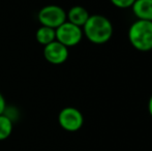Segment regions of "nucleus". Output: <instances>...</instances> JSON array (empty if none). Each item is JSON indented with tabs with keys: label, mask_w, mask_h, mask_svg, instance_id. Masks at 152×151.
<instances>
[{
	"label": "nucleus",
	"mask_w": 152,
	"mask_h": 151,
	"mask_svg": "<svg viewBox=\"0 0 152 151\" xmlns=\"http://www.w3.org/2000/svg\"><path fill=\"white\" fill-rule=\"evenodd\" d=\"M83 34H85L92 44H106L113 35V25L107 17L92 15L83 26Z\"/></svg>",
	"instance_id": "obj_1"
},
{
	"label": "nucleus",
	"mask_w": 152,
	"mask_h": 151,
	"mask_svg": "<svg viewBox=\"0 0 152 151\" xmlns=\"http://www.w3.org/2000/svg\"><path fill=\"white\" fill-rule=\"evenodd\" d=\"M128 39L136 50L149 52L152 50V22L137 20L128 29Z\"/></svg>",
	"instance_id": "obj_2"
},
{
	"label": "nucleus",
	"mask_w": 152,
	"mask_h": 151,
	"mask_svg": "<svg viewBox=\"0 0 152 151\" xmlns=\"http://www.w3.org/2000/svg\"><path fill=\"white\" fill-rule=\"evenodd\" d=\"M38 21L42 26L56 29L67 21L66 12L59 5H47L38 12Z\"/></svg>",
	"instance_id": "obj_3"
},
{
	"label": "nucleus",
	"mask_w": 152,
	"mask_h": 151,
	"mask_svg": "<svg viewBox=\"0 0 152 151\" xmlns=\"http://www.w3.org/2000/svg\"><path fill=\"white\" fill-rule=\"evenodd\" d=\"M56 40L65 47L77 46L83 38V30L81 27L72 24L68 21L55 29Z\"/></svg>",
	"instance_id": "obj_4"
},
{
	"label": "nucleus",
	"mask_w": 152,
	"mask_h": 151,
	"mask_svg": "<svg viewBox=\"0 0 152 151\" xmlns=\"http://www.w3.org/2000/svg\"><path fill=\"white\" fill-rule=\"evenodd\" d=\"M58 122L64 131H77L83 126L84 117L78 109L66 107L62 109L58 115Z\"/></svg>",
	"instance_id": "obj_5"
},
{
	"label": "nucleus",
	"mask_w": 152,
	"mask_h": 151,
	"mask_svg": "<svg viewBox=\"0 0 152 151\" xmlns=\"http://www.w3.org/2000/svg\"><path fill=\"white\" fill-rule=\"evenodd\" d=\"M44 56L46 60L52 64H62L68 58V48L57 40H54L45 46Z\"/></svg>",
	"instance_id": "obj_6"
},
{
	"label": "nucleus",
	"mask_w": 152,
	"mask_h": 151,
	"mask_svg": "<svg viewBox=\"0 0 152 151\" xmlns=\"http://www.w3.org/2000/svg\"><path fill=\"white\" fill-rule=\"evenodd\" d=\"M132 8L138 20L152 22V0H136Z\"/></svg>",
	"instance_id": "obj_7"
},
{
	"label": "nucleus",
	"mask_w": 152,
	"mask_h": 151,
	"mask_svg": "<svg viewBox=\"0 0 152 151\" xmlns=\"http://www.w3.org/2000/svg\"><path fill=\"white\" fill-rule=\"evenodd\" d=\"M89 17H90V15H89L88 10L81 5L72 6L66 14V18H67L68 22L76 25V26L81 27V28L85 25Z\"/></svg>",
	"instance_id": "obj_8"
},
{
	"label": "nucleus",
	"mask_w": 152,
	"mask_h": 151,
	"mask_svg": "<svg viewBox=\"0 0 152 151\" xmlns=\"http://www.w3.org/2000/svg\"><path fill=\"white\" fill-rule=\"evenodd\" d=\"M36 40L39 42L40 44H51L52 42L56 40V32H55V29L51 28V27H47V26H40L37 29L35 34Z\"/></svg>",
	"instance_id": "obj_9"
},
{
	"label": "nucleus",
	"mask_w": 152,
	"mask_h": 151,
	"mask_svg": "<svg viewBox=\"0 0 152 151\" xmlns=\"http://www.w3.org/2000/svg\"><path fill=\"white\" fill-rule=\"evenodd\" d=\"M12 131V121L6 115H0V141L6 140Z\"/></svg>",
	"instance_id": "obj_10"
},
{
	"label": "nucleus",
	"mask_w": 152,
	"mask_h": 151,
	"mask_svg": "<svg viewBox=\"0 0 152 151\" xmlns=\"http://www.w3.org/2000/svg\"><path fill=\"white\" fill-rule=\"evenodd\" d=\"M116 7L119 8H128L132 7L136 0H110Z\"/></svg>",
	"instance_id": "obj_11"
},
{
	"label": "nucleus",
	"mask_w": 152,
	"mask_h": 151,
	"mask_svg": "<svg viewBox=\"0 0 152 151\" xmlns=\"http://www.w3.org/2000/svg\"><path fill=\"white\" fill-rule=\"evenodd\" d=\"M5 107H6L5 99H4L3 95L1 94V92H0V115L4 114V111H5Z\"/></svg>",
	"instance_id": "obj_12"
},
{
	"label": "nucleus",
	"mask_w": 152,
	"mask_h": 151,
	"mask_svg": "<svg viewBox=\"0 0 152 151\" xmlns=\"http://www.w3.org/2000/svg\"><path fill=\"white\" fill-rule=\"evenodd\" d=\"M148 111H149V114H150V116L152 117V95H151L150 98H149V103H148Z\"/></svg>",
	"instance_id": "obj_13"
}]
</instances>
